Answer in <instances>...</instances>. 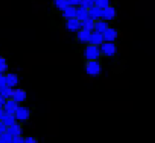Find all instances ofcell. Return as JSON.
I'll use <instances>...</instances> for the list:
<instances>
[{
    "mask_svg": "<svg viewBox=\"0 0 155 143\" xmlns=\"http://www.w3.org/2000/svg\"><path fill=\"white\" fill-rule=\"evenodd\" d=\"M0 142L11 143L12 142V136L7 132L3 133L2 135H0Z\"/></svg>",
    "mask_w": 155,
    "mask_h": 143,
    "instance_id": "d4e9b609",
    "label": "cell"
},
{
    "mask_svg": "<svg viewBox=\"0 0 155 143\" xmlns=\"http://www.w3.org/2000/svg\"><path fill=\"white\" fill-rule=\"evenodd\" d=\"M83 56L86 61L99 60L101 58L99 46L93 45H85L83 51Z\"/></svg>",
    "mask_w": 155,
    "mask_h": 143,
    "instance_id": "6da1fadb",
    "label": "cell"
},
{
    "mask_svg": "<svg viewBox=\"0 0 155 143\" xmlns=\"http://www.w3.org/2000/svg\"><path fill=\"white\" fill-rule=\"evenodd\" d=\"M78 6L84 8L86 10H89L92 6H94V0H79Z\"/></svg>",
    "mask_w": 155,
    "mask_h": 143,
    "instance_id": "cb8c5ba5",
    "label": "cell"
},
{
    "mask_svg": "<svg viewBox=\"0 0 155 143\" xmlns=\"http://www.w3.org/2000/svg\"><path fill=\"white\" fill-rule=\"evenodd\" d=\"M104 43V38H103V34L97 32H91V36H90V39H89V44L93 45H97V46H100L101 45Z\"/></svg>",
    "mask_w": 155,
    "mask_h": 143,
    "instance_id": "4fadbf2b",
    "label": "cell"
},
{
    "mask_svg": "<svg viewBox=\"0 0 155 143\" xmlns=\"http://www.w3.org/2000/svg\"><path fill=\"white\" fill-rule=\"evenodd\" d=\"M88 10L82 8L80 6H78L76 9V15H75V18L78 19L79 22H83L86 18H88Z\"/></svg>",
    "mask_w": 155,
    "mask_h": 143,
    "instance_id": "9a60e30c",
    "label": "cell"
},
{
    "mask_svg": "<svg viewBox=\"0 0 155 143\" xmlns=\"http://www.w3.org/2000/svg\"><path fill=\"white\" fill-rule=\"evenodd\" d=\"M6 130H7V127L5 125V123H3V121L0 120V135L6 132Z\"/></svg>",
    "mask_w": 155,
    "mask_h": 143,
    "instance_id": "f546056e",
    "label": "cell"
},
{
    "mask_svg": "<svg viewBox=\"0 0 155 143\" xmlns=\"http://www.w3.org/2000/svg\"><path fill=\"white\" fill-rule=\"evenodd\" d=\"M5 100L6 99L0 94V108H3V106L5 105Z\"/></svg>",
    "mask_w": 155,
    "mask_h": 143,
    "instance_id": "4dcf8cb0",
    "label": "cell"
},
{
    "mask_svg": "<svg viewBox=\"0 0 155 143\" xmlns=\"http://www.w3.org/2000/svg\"><path fill=\"white\" fill-rule=\"evenodd\" d=\"M108 28H110V23L105 22L102 19H98L95 21L94 31L97 33H103Z\"/></svg>",
    "mask_w": 155,
    "mask_h": 143,
    "instance_id": "5bb4252c",
    "label": "cell"
},
{
    "mask_svg": "<svg viewBox=\"0 0 155 143\" xmlns=\"http://www.w3.org/2000/svg\"><path fill=\"white\" fill-rule=\"evenodd\" d=\"M76 9L77 7H72V6H68L65 11L62 12L61 17L65 18L66 20L71 19V18H75L76 15Z\"/></svg>",
    "mask_w": 155,
    "mask_h": 143,
    "instance_id": "2e32d148",
    "label": "cell"
},
{
    "mask_svg": "<svg viewBox=\"0 0 155 143\" xmlns=\"http://www.w3.org/2000/svg\"><path fill=\"white\" fill-rule=\"evenodd\" d=\"M31 114V110L26 107V106H22V105H18L17 110L14 114V117L16 119V121L19 122H25L28 120Z\"/></svg>",
    "mask_w": 155,
    "mask_h": 143,
    "instance_id": "277c9868",
    "label": "cell"
},
{
    "mask_svg": "<svg viewBox=\"0 0 155 143\" xmlns=\"http://www.w3.org/2000/svg\"><path fill=\"white\" fill-rule=\"evenodd\" d=\"M88 17L94 21L98 20L101 17V10L96 6H92L88 10Z\"/></svg>",
    "mask_w": 155,
    "mask_h": 143,
    "instance_id": "d6986e66",
    "label": "cell"
},
{
    "mask_svg": "<svg viewBox=\"0 0 155 143\" xmlns=\"http://www.w3.org/2000/svg\"><path fill=\"white\" fill-rule=\"evenodd\" d=\"M5 76L6 87L11 88H15L17 87V85L19 84V77L17 74L12 72H7Z\"/></svg>",
    "mask_w": 155,
    "mask_h": 143,
    "instance_id": "ba28073f",
    "label": "cell"
},
{
    "mask_svg": "<svg viewBox=\"0 0 155 143\" xmlns=\"http://www.w3.org/2000/svg\"><path fill=\"white\" fill-rule=\"evenodd\" d=\"M18 107V104L16 103L12 99H6L5 103L3 106V110L6 115H13L15 114L16 110Z\"/></svg>",
    "mask_w": 155,
    "mask_h": 143,
    "instance_id": "9c48e42d",
    "label": "cell"
},
{
    "mask_svg": "<svg viewBox=\"0 0 155 143\" xmlns=\"http://www.w3.org/2000/svg\"><path fill=\"white\" fill-rule=\"evenodd\" d=\"M116 15H117V12H116V7L113 5H110L101 11L100 19H102V20H104L107 22H111L116 18Z\"/></svg>",
    "mask_w": 155,
    "mask_h": 143,
    "instance_id": "5b68a950",
    "label": "cell"
},
{
    "mask_svg": "<svg viewBox=\"0 0 155 143\" xmlns=\"http://www.w3.org/2000/svg\"><path fill=\"white\" fill-rule=\"evenodd\" d=\"M100 53L101 56L107 57V58H112L117 53V45L116 43L111 42H104L99 46Z\"/></svg>",
    "mask_w": 155,
    "mask_h": 143,
    "instance_id": "3957f363",
    "label": "cell"
},
{
    "mask_svg": "<svg viewBox=\"0 0 155 143\" xmlns=\"http://www.w3.org/2000/svg\"><path fill=\"white\" fill-rule=\"evenodd\" d=\"M6 132L10 134L11 136H21L22 134V127L21 123L16 121L11 126L7 128Z\"/></svg>",
    "mask_w": 155,
    "mask_h": 143,
    "instance_id": "8fae6325",
    "label": "cell"
},
{
    "mask_svg": "<svg viewBox=\"0 0 155 143\" xmlns=\"http://www.w3.org/2000/svg\"><path fill=\"white\" fill-rule=\"evenodd\" d=\"M24 138L21 136H12V142L11 143H23Z\"/></svg>",
    "mask_w": 155,
    "mask_h": 143,
    "instance_id": "f1b7e54d",
    "label": "cell"
},
{
    "mask_svg": "<svg viewBox=\"0 0 155 143\" xmlns=\"http://www.w3.org/2000/svg\"><path fill=\"white\" fill-rule=\"evenodd\" d=\"M68 6L72 7H78L79 5V0H67Z\"/></svg>",
    "mask_w": 155,
    "mask_h": 143,
    "instance_id": "83f0119b",
    "label": "cell"
},
{
    "mask_svg": "<svg viewBox=\"0 0 155 143\" xmlns=\"http://www.w3.org/2000/svg\"><path fill=\"white\" fill-rule=\"evenodd\" d=\"M15 93V88H11L5 87L0 91V94L5 99H10L13 98V95Z\"/></svg>",
    "mask_w": 155,
    "mask_h": 143,
    "instance_id": "ffe728a7",
    "label": "cell"
},
{
    "mask_svg": "<svg viewBox=\"0 0 155 143\" xmlns=\"http://www.w3.org/2000/svg\"><path fill=\"white\" fill-rule=\"evenodd\" d=\"M23 143H38V141L33 136H27L23 139Z\"/></svg>",
    "mask_w": 155,
    "mask_h": 143,
    "instance_id": "484cf974",
    "label": "cell"
},
{
    "mask_svg": "<svg viewBox=\"0 0 155 143\" xmlns=\"http://www.w3.org/2000/svg\"><path fill=\"white\" fill-rule=\"evenodd\" d=\"M110 5V0H94V6L97 7L101 11Z\"/></svg>",
    "mask_w": 155,
    "mask_h": 143,
    "instance_id": "7402d4cb",
    "label": "cell"
},
{
    "mask_svg": "<svg viewBox=\"0 0 155 143\" xmlns=\"http://www.w3.org/2000/svg\"><path fill=\"white\" fill-rule=\"evenodd\" d=\"M6 87L5 76V75H0V91Z\"/></svg>",
    "mask_w": 155,
    "mask_h": 143,
    "instance_id": "4316f807",
    "label": "cell"
},
{
    "mask_svg": "<svg viewBox=\"0 0 155 143\" xmlns=\"http://www.w3.org/2000/svg\"><path fill=\"white\" fill-rule=\"evenodd\" d=\"M12 99L17 104L23 103L27 99V93H26V91L22 88H15V93H14Z\"/></svg>",
    "mask_w": 155,
    "mask_h": 143,
    "instance_id": "30bf717a",
    "label": "cell"
},
{
    "mask_svg": "<svg viewBox=\"0 0 155 143\" xmlns=\"http://www.w3.org/2000/svg\"><path fill=\"white\" fill-rule=\"evenodd\" d=\"M65 28L70 33H77L79 29H81V22H79L76 18H71L66 20Z\"/></svg>",
    "mask_w": 155,
    "mask_h": 143,
    "instance_id": "52a82bcc",
    "label": "cell"
},
{
    "mask_svg": "<svg viewBox=\"0 0 155 143\" xmlns=\"http://www.w3.org/2000/svg\"><path fill=\"white\" fill-rule=\"evenodd\" d=\"M5 116V113L4 110H3V108H0V120L1 121L3 120V118H4Z\"/></svg>",
    "mask_w": 155,
    "mask_h": 143,
    "instance_id": "1f68e13d",
    "label": "cell"
},
{
    "mask_svg": "<svg viewBox=\"0 0 155 143\" xmlns=\"http://www.w3.org/2000/svg\"><path fill=\"white\" fill-rule=\"evenodd\" d=\"M9 70V64L5 57L0 56V75H5Z\"/></svg>",
    "mask_w": 155,
    "mask_h": 143,
    "instance_id": "44dd1931",
    "label": "cell"
},
{
    "mask_svg": "<svg viewBox=\"0 0 155 143\" xmlns=\"http://www.w3.org/2000/svg\"><path fill=\"white\" fill-rule=\"evenodd\" d=\"M53 6L57 11L63 12L68 7V4L67 0H54Z\"/></svg>",
    "mask_w": 155,
    "mask_h": 143,
    "instance_id": "ac0fdd59",
    "label": "cell"
},
{
    "mask_svg": "<svg viewBox=\"0 0 155 143\" xmlns=\"http://www.w3.org/2000/svg\"><path fill=\"white\" fill-rule=\"evenodd\" d=\"M84 72L90 76H97L102 72V67L99 60L86 61L84 64Z\"/></svg>",
    "mask_w": 155,
    "mask_h": 143,
    "instance_id": "7a4b0ae2",
    "label": "cell"
},
{
    "mask_svg": "<svg viewBox=\"0 0 155 143\" xmlns=\"http://www.w3.org/2000/svg\"><path fill=\"white\" fill-rule=\"evenodd\" d=\"M103 34V38H104V42H111V43H115L116 39L119 37V31L115 28L110 27L106 29Z\"/></svg>",
    "mask_w": 155,
    "mask_h": 143,
    "instance_id": "8992f818",
    "label": "cell"
},
{
    "mask_svg": "<svg viewBox=\"0 0 155 143\" xmlns=\"http://www.w3.org/2000/svg\"><path fill=\"white\" fill-rule=\"evenodd\" d=\"M91 32H89L85 29H79L76 33V39L80 43V44L87 45L89 44V39L91 36Z\"/></svg>",
    "mask_w": 155,
    "mask_h": 143,
    "instance_id": "7c38bea8",
    "label": "cell"
},
{
    "mask_svg": "<svg viewBox=\"0 0 155 143\" xmlns=\"http://www.w3.org/2000/svg\"><path fill=\"white\" fill-rule=\"evenodd\" d=\"M2 121L5 123V125L8 128V127L11 126L16 122V119H15V117H14L13 115H6L5 114V116L4 117Z\"/></svg>",
    "mask_w": 155,
    "mask_h": 143,
    "instance_id": "603a6c76",
    "label": "cell"
},
{
    "mask_svg": "<svg viewBox=\"0 0 155 143\" xmlns=\"http://www.w3.org/2000/svg\"><path fill=\"white\" fill-rule=\"evenodd\" d=\"M94 24H95V21L92 20L91 18H86L84 21L81 22V28L83 29H85L87 30L89 32H93L94 31Z\"/></svg>",
    "mask_w": 155,
    "mask_h": 143,
    "instance_id": "e0dca14e",
    "label": "cell"
}]
</instances>
